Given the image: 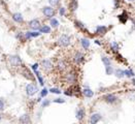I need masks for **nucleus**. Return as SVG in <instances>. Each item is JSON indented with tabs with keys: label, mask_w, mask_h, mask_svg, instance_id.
Segmentation results:
<instances>
[{
	"label": "nucleus",
	"mask_w": 135,
	"mask_h": 124,
	"mask_svg": "<svg viewBox=\"0 0 135 124\" xmlns=\"http://www.w3.org/2000/svg\"><path fill=\"white\" fill-rule=\"evenodd\" d=\"M58 44L60 46H64V48H66V46H68L71 42V38L68 34H62L61 36H60L58 38Z\"/></svg>",
	"instance_id": "1"
},
{
	"label": "nucleus",
	"mask_w": 135,
	"mask_h": 124,
	"mask_svg": "<svg viewBox=\"0 0 135 124\" xmlns=\"http://www.w3.org/2000/svg\"><path fill=\"white\" fill-rule=\"evenodd\" d=\"M25 90H26V94L28 96H33V95H35L37 93L38 88L35 85H33V84H27Z\"/></svg>",
	"instance_id": "2"
},
{
	"label": "nucleus",
	"mask_w": 135,
	"mask_h": 124,
	"mask_svg": "<svg viewBox=\"0 0 135 124\" xmlns=\"http://www.w3.org/2000/svg\"><path fill=\"white\" fill-rule=\"evenodd\" d=\"M9 63L13 67H18L22 64V60L18 55H12V56H9Z\"/></svg>",
	"instance_id": "3"
},
{
	"label": "nucleus",
	"mask_w": 135,
	"mask_h": 124,
	"mask_svg": "<svg viewBox=\"0 0 135 124\" xmlns=\"http://www.w3.org/2000/svg\"><path fill=\"white\" fill-rule=\"evenodd\" d=\"M42 12L47 18H50V19H52V17L55 16V10H54L53 6H51V5L50 6H43L42 7Z\"/></svg>",
	"instance_id": "4"
},
{
	"label": "nucleus",
	"mask_w": 135,
	"mask_h": 124,
	"mask_svg": "<svg viewBox=\"0 0 135 124\" xmlns=\"http://www.w3.org/2000/svg\"><path fill=\"white\" fill-rule=\"evenodd\" d=\"M103 99H104V101H105L106 103H109V104H113V103H115L117 101H118V96L117 95H114V94H112V93H109V94H106L105 96L103 97Z\"/></svg>",
	"instance_id": "5"
},
{
	"label": "nucleus",
	"mask_w": 135,
	"mask_h": 124,
	"mask_svg": "<svg viewBox=\"0 0 135 124\" xmlns=\"http://www.w3.org/2000/svg\"><path fill=\"white\" fill-rule=\"evenodd\" d=\"M84 60H85V56H84V54H83L82 52H76L75 54H74V56H73V61L75 62L76 64L83 63Z\"/></svg>",
	"instance_id": "6"
},
{
	"label": "nucleus",
	"mask_w": 135,
	"mask_h": 124,
	"mask_svg": "<svg viewBox=\"0 0 135 124\" xmlns=\"http://www.w3.org/2000/svg\"><path fill=\"white\" fill-rule=\"evenodd\" d=\"M101 119H102L101 114H99V113H95V114H92V115H91L89 122H90V124H96V123H98Z\"/></svg>",
	"instance_id": "7"
},
{
	"label": "nucleus",
	"mask_w": 135,
	"mask_h": 124,
	"mask_svg": "<svg viewBox=\"0 0 135 124\" xmlns=\"http://www.w3.org/2000/svg\"><path fill=\"white\" fill-rule=\"evenodd\" d=\"M40 31H27L26 33H24V36L25 38L27 39H30V38H33V37H38L40 35Z\"/></svg>",
	"instance_id": "8"
},
{
	"label": "nucleus",
	"mask_w": 135,
	"mask_h": 124,
	"mask_svg": "<svg viewBox=\"0 0 135 124\" xmlns=\"http://www.w3.org/2000/svg\"><path fill=\"white\" fill-rule=\"evenodd\" d=\"M29 27H30V29H32V30H34V31H37V30H39V28H40V22H39L37 19L31 20V21L29 22Z\"/></svg>",
	"instance_id": "9"
},
{
	"label": "nucleus",
	"mask_w": 135,
	"mask_h": 124,
	"mask_svg": "<svg viewBox=\"0 0 135 124\" xmlns=\"http://www.w3.org/2000/svg\"><path fill=\"white\" fill-rule=\"evenodd\" d=\"M65 81H66V83H68V84H74V83L76 82V75L74 74V73H72V72L67 73V74L65 75Z\"/></svg>",
	"instance_id": "10"
},
{
	"label": "nucleus",
	"mask_w": 135,
	"mask_h": 124,
	"mask_svg": "<svg viewBox=\"0 0 135 124\" xmlns=\"http://www.w3.org/2000/svg\"><path fill=\"white\" fill-rule=\"evenodd\" d=\"M41 66L43 67V69H46V70H50L52 69L53 67V63H52V61L49 60V59H44L41 61Z\"/></svg>",
	"instance_id": "11"
},
{
	"label": "nucleus",
	"mask_w": 135,
	"mask_h": 124,
	"mask_svg": "<svg viewBox=\"0 0 135 124\" xmlns=\"http://www.w3.org/2000/svg\"><path fill=\"white\" fill-rule=\"evenodd\" d=\"M85 115H86V111L84 110L83 107H79L78 110H76V112H75V117L80 121H82L85 118Z\"/></svg>",
	"instance_id": "12"
},
{
	"label": "nucleus",
	"mask_w": 135,
	"mask_h": 124,
	"mask_svg": "<svg viewBox=\"0 0 135 124\" xmlns=\"http://www.w3.org/2000/svg\"><path fill=\"white\" fill-rule=\"evenodd\" d=\"M83 94L88 98H91L94 96V92H93V90H91L89 88V86H85V88L83 90Z\"/></svg>",
	"instance_id": "13"
},
{
	"label": "nucleus",
	"mask_w": 135,
	"mask_h": 124,
	"mask_svg": "<svg viewBox=\"0 0 135 124\" xmlns=\"http://www.w3.org/2000/svg\"><path fill=\"white\" fill-rule=\"evenodd\" d=\"M12 20L16 22V23H23L24 22V18H23V14L21 12H14L12 14Z\"/></svg>",
	"instance_id": "14"
},
{
	"label": "nucleus",
	"mask_w": 135,
	"mask_h": 124,
	"mask_svg": "<svg viewBox=\"0 0 135 124\" xmlns=\"http://www.w3.org/2000/svg\"><path fill=\"white\" fill-rule=\"evenodd\" d=\"M107 32V27L106 26H103V25H99L96 27V33L97 34H105Z\"/></svg>",
	"instance_id": "15"
},
{
	"label": "nucleus",
	"mask_w": 135,
	"mask_h": 124,
	"mask_svg": "<svg viewBox=\"0 0 135 124\" xmlns=\"http://www.w3.org/2000/svg\"><path fill=\"white\" fill-rule=\"evenodd\" d=\"M81 44H82V46H83V49L88 50V49L90 48V45H91V42H90V40H89L88 38L83 37V38H81Z\"/></svg>",
	"instance_id": "16"
},
{
	"label": "nucleus",
	"mask_w": 135,
	"mask_h": 124,
	"mask_svg": "<svg viewBox=\"0 0 135 124\" xmlns=\"http://www.w3.org/2000/svg\"><path fill=\"white\" fill-rule=\"evenodd\" d=\"M113 73H114V75H115L117 78H119V79H122V78L125 76V71H124L123 69H121V68H117V69H114Z\"/></svg>",
	"instance_id": "17"
},
{
	"label": "nucleus",
	"mask_w": 135,
	"mask_h": 124,
	"mask_svg": "<svg viewBox=\"0 0 135 124\" xmlns=\"http://www.w3.org/2000/svg\"><path fill=\"white\" fill-rule=\"evenodd\" d=\"M66 67H67V64H66V62H65V61H63V60L58 61V63H57V68H58L60 71L64 70Z\"/></svg>",
	"instance_id": "18"
},
{
	"label": "nucleus",
	"mask_w": 135,
	"mask_h": 124,
	"mask_svg": "<svg viewBox=\"0 0 135 124\" xmlns=\"http://www.w3.org/2000/svg\"><path fill=\"white\" fill-rule=\"evenodd\" d=\"M19 121H20L21 123H30V122H31V120H30V117H29L28 114H23V115L20 117Z\"/></svg>",
	"instance_id": "19"
},
{
	"label": "nucleus",
	"mask_w": 135,
	"mask_h": 124,
	"mask_svg": "<svg viewBox=\"0 0 135 124\" xmlns=\"http://www.w3.org/2000/svg\"><path fill=\"white\" fill-rule=\"evenodd\" d=\"M39 31H40V33H50L51 32V26H49V25L40 26Z\"/></svg>",
	"instance_id": "20"
},
{
	"label": "nucleus",
	"mask_w": 135,
	"mask_h": 124,
	"mask_svg": "<svg viewBox=\"0 0 135 124\" xmlns=\"http://www.w3.org/2000/svg\"><path fill=\"white\" fill-rule=\"evenodd\" d=\"M110 49H111V51H112V52H114V53L119 52L120 46H119L118 42H115V41H111V42H110Z\"/></svg>",
	"instance_id": "21"
},
{
	"label": "nucleus",
	"mask_w": 135,
	"mask_h": 124,
	"mask_svg": "<svg viewBox=\"0 0 135 124\" xmlns=\"http://www.w3.org/2000/svg\"><path fill=\"white\" fill-rule=\"evenodd\" d=\"M78 6H79V3H78V0H72V1L70 2V4H69V7H70V9H71L72 11H74V10H76Z\"/></svg>",
	"instance_id": "22"
},
{
	"label": "nucleus",
	"mask_w": 135,
	"mask_h": 124,
	"mask_svg": "<svg viewBox=\"0 0 135 124\" xmlns=\"http://www.w3.org/2000/svg\"><path fill=\"white\" fill-rule=\"evenodd\" d=\"M101 61H102V63L105 65V66H107V65H111V60L108 58V57H105V56H103V57H101Z\"/></svg>",
	"instance_id": "23"
},
{
	"label": "nucleus",
	"mask_w": 135,
	"mask_h": 124,
	"mask_svg": "<svg viewBox=\"0 0 135 124\" xmlns=\"http://www.w3.org/2000/svg\"><path fill=\"white\" fill-rule=\"evenodd\" d=\"M119 20L121 21L122 23H126V22H127V20H128L127 13H126V12H124V13H122V14H120V16H119Z\"/></svg>",
	"instance_id": "24"
},
{
	"label": "nucleus",
	"mask_w": 135,
	"mask_h": 124,
	"mask_svg": "<svg viewBox=\"0 0 135 124\" xmlns=\"http://www.w3.org/2000/svg\"><path fill=\"white\" fill-rule=\"evenodd\" d=\"M34 72H35V74H36V76H37L38 81H39V84H40L41 86H43V84H44V81H43V79H42V76H41L40 72H39L38 70H36V71H34Z\"/></svg>",
	"instance_id": "25"
},
{
	"label": "nucleus",
	"mask_w": 135,
	"mask_h": 124,
	"mask_svg": "<svg viewBox=\"0 0 135 124\" xmlns=\"http://www.w3.org/2000/svg\"><path fill=\"white\" fill-rule=\"evenodd\" d=\"M113 71H114V69H113V67H112L111 65H107V66H105V72H106V74L110 75V74L113 73Z\"/></svg>",
	"instance_id": "26"
},
{
	"label": "nucleus",
	"mask_w": 135,
	"mask_h": 124,
	"mask_svg": "<svg viewBox=\"0 0 135 124\" xmlns=\"http://www.w3.org/2000/svg\"><path fill=\"white\" fill-rule=\"evenodd\" d=\"M51 25H52V27H53V28H57L60 24H59V21H58L57 19L52 18V19H51Z\"/></svg>",
	"instance_id": "27"
},
{
	"label": "nucleus",
	"mask_w": 135,
	"mask_h": 124,
	"mask_svg": "<svg viewBox=\"0 0 135 124\" xmlns=\"http://www.w3.org/2000/svg\"><path fill=\"white\" fill-rule=\"evenodd\" d=\"M124 71H125V75H126L127 78H133V76L135 75L132 69H126V70H124Z\"/></svg>",
	"instance_id": "28"
},
{
	"label": "nucleus",
	"mask_w": 135,
	"mask_h": 124,
	"mask_svg": "<svg viewBox=\"0 0 135 124\" xmlns=\"http://www.w3.org/2000/svg\"><path fill=\"white\" fill-rule=\"evenodd\" d=\"M49 92L53 93V94H61V90H60L59 88H51L49 90Z\"/></svg>",
	"instance_id": "29"
},
{
	"label": "nucleus",
	"mask_w": 135,
	"mask_h": 124,
	"mask_svg": "<svg viewBox=\"0 0 135 124\" xmlns=\"http://www.w3.org/2000/svg\"><path fill=\"white\" fill-rule=\"evenodd\" d=\"M48 2H49V4H50L51 6H56V5L59 4L60 0H48Z\"/></svg>",
	"instance_id": "30"
},
{
	"label": "nucleus",
	"mask_w": 135,
	"mask_h": 124,
	"mask_svg": "<svg viewBox=\"0 0 135 124\" xmlns=\"http://www.w3.org/2000/svg\"><path fill=\"white\" fill-rule=\"evenodd\" d=\"M48 93H49V90L47 88H43L41 91H40V96L41 97H46L48 95Z\"/></svg>",
	"instance_id": "31"
},
{
	"label": "nucleus",
	"mask_w": 135,
	"mask_h": 124,
	"mask_svg": "<svg viewBox=\"0 0 135 124\" xmlns=\"http://www.w3.org/2000/svg\"><path fill=\"white\" fill-rule=\"evenodd\" d=\"M50 103H51V101L49 99H43V101L41 102V107H47L50 105Z\"/></svg>",
	"instance_id": "32"
},
{
	"label": "nucleus",
	"mask_w": 135,
	"mask_h": 124,
	"mask_svg": "<svg viewBox=\"0 0 135 124\" xmlns=\"http://www.w3.org/2000/svg\"><path fill=\"white\" fill-rule=\"evenodd\" d=\"M75 25H76V27H79V28H81V29H85V28H86L85 24L82 23L81 21H75Z\"/></svg>",
	"instance_id": "33"
},
{
	"label": "nucleus",
	"mask_w": 135,
	"mask_h": 124,
	"mask_svg": "<svg viewBox=\"0 0 135 124\" xmlns=\"http://www.w3.org/2000/svg\"><path fill=\"white\" fill-rule=\"evenodd\" d=\"M53 102H55V103H64L65 99H63V98H55L53 100Z\"/></svg>",
	"instance_id": "34"
},
{
	"label": "nucleus",
	"mask_w": 135,
	"mask_h": 124,
	"mask_svg": "<svg viewBox=\"0 0 135 124\" xmlns=\"http://www.w3.org/2000/svg\"><path fill=\"white\" fill-rule=\"evenodd\" d=\"M65 12H66L65 7H60V8H59V13H60V16H64Z\"/></svg>",
	"instance_id": "35"
},
{
	"label": "nucleus",
	"mask_w": 135,
	"mask_h": 124,
	"mask_svg": "<svg viewBox=\"0 0 135 124\" xmlns=\"http://www.w3.org/2000/svg\"><path fill=\"white\" fill-rule=\"evenodd\" d=\"M38 66H39L38 63H34V64L31 65V68H32L34 71H36V70H38Z\"/></svg>",
	"instance_id": "36"
},
{
	"label": "nucleus",
	"mask_w": 135,
	"mask_h": 124,
	"mask_svg": "<svg viewBox=\"0 0 135 124\" xmlns=\"http://www.w3.org/2000/svg\"><path fill=\"white\" fill-rule=\"evenodd\" d=\"M64 94H65V95H67V96H72V95H73V94H72V92H71V90H70V89L66 90V91L64 92Z\"/></svg>",
	"instance_id": "37"
},
{
	"label": "nucleus",
	"mask_w": 135,
	"mask_h": 124,
	"mask_svg": "<svg viewBox=\"0 0 135 124\" xmlns=\"http://www.w3.org/2000/svg\"><path fill=\"white\" fill-rule=\"evenodd\" d=\"M16 37H17L18 39H23V37H25V36H24V34H23L22 32H18V34L16 35Z\"/></svg>",
	"instance_id": "38"
},
{
	"label": "nucleus",
	"mask_w": 135,
	"mask_h": 124,
	"mask_svg": "<svg viewBox=\"0 0 135 124\" xmlns=\"http://www.w3.org/2000/svg\"><path fill=\"white\" fill-rule=\"evenodd\" d=\"M4 110V101L2 99H0V111Z\"/></svg>",
	"instance_id": "39"
},
{
	"label": "nucleus",
	"mask_w": 135,
	"mask_h": 124,
	"mask_svg": "<svg viewBox=\"0 0 135 124\" xmlns=\"http://www.w3.org/2000/svg\"><path fill=\"white\" fill-rule=\"evenodd\" d=\"M95 43H96V44H98V45H101V42H100L99 40H95Z\"/></svg>",
	"instance_id": "40"
},
{
	"label": "nucleus",
	"mask_w": 135,
	"mask_h": 124,
	"mask_svg": "<svg viewBox=\"0 0 135 124\" xmlns=\"http://www.w3.org/2000/svg\"><path fill=\"white\" fill-rule=\"evenodd\" d=\"M132 84H133V85H135V79H133V80H132Z\"/></svg>",
	"instance_id": "41"
},
{
	"label": "nucleus",
	"mask_w": 135,
	"mask_h": 124,
	"mask_svg": "<svg viewBox=\"0 0 135 124\" xmlns=\"http://www.w3.org/2000/svg\"><path fill=\"white\" fill-rule=\"evenodd\" d=\"M133 25H134V29H135V20L133 21Z\"/></svg>",
	"instance_id": "42"
},
{
	"label": "nucleus",
	"mask_w": 135,
	"mask_h": 124,
	"mask_svg": "<svg viewBox=\"0 0 135 124\" xmlns=\"http://www.w3.org/2000/svg\"><path fill=\"white\" fill-rule=\"evenodd\" d=\"M0 121H1V116H0Z\"/></svg>",
	"instance_id": "43"
},
{
	"label": "nucleus",
	"mask_w": 135,
	"mask_h": 124,
	"mask_svg": "<svg viewBox=\"0 0 135 124\" xmlns=\"http://www.w3.org/2000/svg\"><path fill=\"white\" fill-rule=\"evenodd\" d=\"M129 1H132V0H129Z\"/></svg>",
	"instance_id": "44"
}]
</instances>
